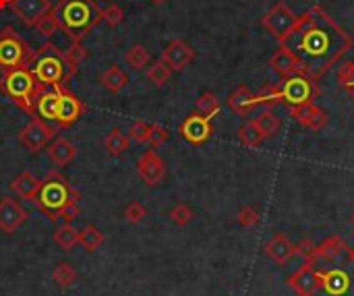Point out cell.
I'll list each match as a JSON object with an SVG mask.
<instances>
[{"label": "cell", "mask_w": 354, "mask_h": 296, "mask_svg": "<svg viewBox=\"0 0 354 296\" xmlns=\"http://www.w3.org/2000/svg\"><path fill=\"white\" fill-rule=\"evenodd\" d=\"M353 44V35L344 31L322 4H313L305 10L280 41V46L297 58L301 71L315 81L326 75Z\"/></svg>", "instance_id": "6da1fadb"}, {"label": "cell", "mask_w": 354, "mask_h": 296, "mask_svg": "<svg viewBox=\"0 0 354 296\" xmlns=\"http://www.w3.org/2000/svg\"><path fill=\"white\" fill-rule=\"evenodd\" d=\"M54 10L58 29L73 41H81L102 21V8L95 0H58Z\"/></svg>", "instance_id": "7a4b0ae2"}, {"label": "cell", "mask_w": 354, "mask_h": 296, "mask_svg": "<svg viewBox=\"0 0 354 296\" xmlns=\"http://www.w3.org/2000/svg\"><path fill=\"white\" fill-rule=\"evenodd\" d=\"M29 71L37 79L39 85L44 87H54V85H68V81L75 77L62 56V50L50 41L41 44L31 58Z\"/></svg>", "instance_id": "3957f363"}, {"label": "cell", "mask_w": 354, "mask_h": 296, "mask_svg": "<svg viewBox=\"0 0 354 296\" xmlns=\"http://www.w3.org/2000/svg\"><path fill=\"white\" fill-rule=\"evenodd\" d=\"M79 199H81V193L77 189H73L60 172L52 170L44 176L33 201L48 216V220L54 222V218L58 216L60 210H64L73 203H79Z\"/></svg>", "instance_id": "277c9868"}, {"label": "cell", "mask_w": 354, "mask_h": 296, "mask_svg": "<svg viewBox=\"0 0 354 296\" xmlns=\"http://www.w3.org/2000/svg\"><path fill=\"white\" fill-rule=\"evenodd\" d=\"M44 89H46V87L37 83V79L33 77V73L29 71V66H21V68L2 73V77H0V91H2L15 106H19L23 112H27L29 116H33L35 98H37Z\"/></svg>", "instance_id": "5b68a950"}, {"label": "cell", "mask_w": 354, "mask_h": 296, "mask_svg": "<svg viewBox=\"0 0 354 296\" xmlns=\"http://www.w3.org/2000/svg\"><path fill=\"white\" fill-rule=\"evenodd\" d=\"M33 50L17 33L15 27L6 25L0 29V73H8L21 66H29Z\"/></svg>", "instance_id": "8992f818"}, {"label": "cell", "mask_w": 354, "mask_h": 296, "mask_svg": "<svg viewBox=\"0 0 354 296\" xmlns=\"http://www.w3.org/2000/svg\"><path fill=\"white\" fill-rule=\"evenodd\" d=\"M280 91H282V104H288V108L315 102L319 95V87H317L315 79H311L303 73L284 77L280 81Z\"/></svg>", "instance_id": "52a82bcc"}, {"label": "cell", "mask_w": 354, "mask_h": 296, "mask_svg": "<svg viewBox=\"0 0 354 296\" xmlns=\"http://www.w3.org/2000/svg\"><path fill=\"white\" fill-rule=\"evenodd\" d=\"M54 135H56V129L50 122H46L37 116H31V120L19 133V141L23 143V147L27 151L39 154L41 149H46L50 145Z\"/></svg>", "instance_id": "ba28073f"}, {"label": "cell", "mask_w": 354, "mask_h": 296, "mask_svg": "<svg viewBox=\"0 0 354 296\" xmlns=\"http://www.w3.org/2000/svg\"><path fill=\"white\" fill-rule=\"evenodd\" d=\"M299 17L295 15V10L290 6H286L284 2L274 4L263 17H261V25L268 29V33L272 37L278 39V44L286 37V33L297 25Z\"/></svg>", "instance_id": "9c48e42d"}, {"label": "cell", "mask_w": 354, "mask_h": 296, "mask_svg": "<svg viewBox=\"0 0 354 296\" xmlns=\"http://www.w3.org/2000/svg\"><path fill=\"white\" fill-rule=\"evenodd\" d=\"M54 87L60 93L58 112H56V129H68L83 116L87 106L68 89V85H54Z\"/></svg>", "instance_id": "30bf717a"}, {"label": "cell", "mask_w": 354, "mask_h": 296, "mask_svg": "<svg viewBox=\"0 0 354 296\" xmlns=\"http://www.w3.org/2000/svg\"><path fill=\"white\" fill-rule=\"evenodd\" d=\"M137 174L147 187H158L166 178V164L156 149H145L137 158Z\"/></svg>", "instance_id": "8fae6325"}, {"label": "cell", "mask_w": 354, "mask_h": 296, "mask_svg": "<svg viewBox=\"0 0 354 296\" xmlns=\"http://www.w3.org/2000/svg\"><path fill=\"white\" fill-rule=\"evenodd\" d=\"M178 133L185 141L193 143V145H203L212 139V133H214V127H212V120L201 116L199 112H193L189 114L180 127H178Z\"/></svg>", "instance_id": "7c38bea8"}, {"label": "cell", "mask_w": 354, "mask_h": 296, "mask_svg": "<svg viewBox=\"0 0 354 296\" xmlns=\"http://www.w3.org/2000/svg\"><path fill=\"white\" fill-rule=\"evenodd\" d=\"M29 214L27 210L10 197H2L0 199V230L4 234H12L17 232V228H21L27 222Z\"/></svg>", "instance_id": "4fadbf2b"}, {"label": "cell", "mask_w": 354, "mask_h": 296, "mask_svg": "<svg viewBox=\"0 0 354 296\" xmlns=\"http://www.w3.org/2000/svg\"><path fill=\"white\" fill-rule=\"evenodd\" d=\"M195 58V50L185 41V39H172L164 50H162V60L174 71H183L187 68Z\"/></svg>", "instance_id": "5bb4252c"}, {"label": "cell", "mask_w": 354, "mask_h": 296, "mask_svg": "<svg viewBox=\"0 0 354 296\" xmlns=\"http://www.w3.org/2000/svg\"><path fill=\"white\" fill-rule=\"evenodd\" d=\"M288 286L299 296H315L319 290V276L317 270L311 263H303L290 278H288Z\"/></svg>", "instance_id": "9a60e30c"}, {"label": "cell", "mask_w": 354, "mask_h": 296, "mask_svg": "<svg viewBox=\"0 0 354 296\" xmlns=\"http://www.w3.org/2000/svg\"><path fill=\"white\" fill-rule=\"evenodd\" d=\"M10 8L23 21V25L35 27V23L52 8V4L50 0H12Z\"/></svg>", "instance_id": "2e32d148"}, {"label": "cell", "mask_w": 354, "mask_h": 296, "mask_svg": "<svg viewBox=\"0 0 354 296\" xmlns=\"http://www.w3.org/2000/svg\"><path fill=\"white\" fill-rule=\"evenodd\" d=\"M319 276V290L328 296H346L351 293V276L344 270H324L317 272Z\"/></svg>", "instance_id": "e0dca14e"}, {"label": "cell", "mask_w": 354, "mask_h": 296, "mask_svg": "<svg viewBox=\"0 0 354 296\" xmlns=\"http://www.w3.org/2000/svg\"><path fill=\"white\" fill-rule=\"evenodd\" d=\"M58 100L60 93L56 87H46L33 104V116L46 120V122H56V112H58Z\"/></svg>", "instance_id": "ac0fdd59"}, {"label": "cell", "mask_w": 354, "mask_h": 296, "mask_svg": "<svg viewBox=\"0 0 354 296\" xmlns=\"http://www.w3.org/2000/svg\"><path fill=\"white\" fill-rule=\"evenodd\" d=\"M46 154H48V160L58 166V168H64L68 166L75 156H77V145L73 141H68L66 137H56L50 141V145L46 147Z\"/></svg>", "instance_id": "d6986e66"}, {"label": "cell", "mask_w": 354, "mask_h": 296, "mask_svg": "<svg viewBox=\"0 0 354 296\" xmlns=\"http://www.w3.org/2000/svg\"><path fill=\"white\" fill-rule=\"evenodd\" d=\"M266 255H268L274 263L286 266L297 253H295V245L288 241V237L282 234V232H278V234H274V237L268 241V245H266Z\"/></svg>", "instance_id": "ffe728a7"}, {"label": "cell", "mask_w": 354, "mask_h": 296, "mask_svg": "<svg viewBox=\"0 0 354 296\" xmlns=\"http://www.w3.org/2000/svg\"><path fill=\"white\" fill-rule=\"evenodd\" d=\"M39 185L41 181L37 176H33L31 172L23 170L21 174H17L12 181H10V191L19 197V199H25V201H33L37 191H39Z\"/></svg>", "instance_id": "44dd1931"}, {"label": "cell", "mask_w": 354, "mask_h": 296, "mask_svg": "<svg viewBox=\"0 0 354 296\" xmlns=\"http://www.w3.org/2000/svg\"><path fill=\"white\" fill-rule=\"evenodd\" d=\"M226 104H228V108H230L234 114H239V116H249V114L253 112V108L257 106V104H255V93H253L249 87H245V85L236 87V89L228 95Z\"/></svg>", "instance_id": "7402d4cb"}, {"label": "cell", "mask_w": 354, "mask_h": 296, "mask_svg": "<svg viewBox=\"0 0 354 296\" xmlns=\"http://www.w3.org/2000/svg\"><path fill=\"white\" fill-rule=\"evenodd\" d=\"M270 66L284 79V77H290V75H301L303 71H301V66H299V62H297V58L286 50V48H278V52L272 56V60H270ZM305 75V73H303Z\"/></svg>", "instance_id": "603a6c76"}, {"label": "cell", "mask_w": 354, "mask_h": 296, "mask_svg": "<svg viewBox=\"0 0 354 296\" xmlns=\"http://www.w3.org/2000/svg\"><path fill=\"white\" fill-rule=\"evenodd\" d=\"M348 251V245L342 237H328L324 243L317 245V257L324 261H336Z\"/></svg>", "instance_id": "cb8c5ba5"}, {"label": "cell", "mask_w": 354, "mask_h": 296, "mask_svg": "<svg viewBox=\"0 0 354 296\" xmlns=\"http://www.w3.org/2000/svg\"><path fill=\"white\" fill-rule=\"evenodd\" d=\"M100 83H102L110 93H118V91H122V89L129 85V75H127L120 66L112 64L110 68H106V71L100 75Z\"/></svg>", "instance_id": "d4e9b609"}, {"label": "cell", "mask_w": 354, "mask_h": 296, "mask_svg": "<svg viewBox=\"0 0 354 296\" xmlns=\"http://www.w3.org/2000/svg\"><path fill=\"white\" fill-rule=\"evenodd\" d=\"M104 241H106L104 232L97 226H93V224H87L83 230H79V245L85 251H89V253H93L95 249H100L104 245Z\"/></svg>", "instance_id": "484cf974"}, {"label": "cell", "mask_w": 354, "mask_h": 296, "mask_svg": "<svg viewBox=\"0 0 354 296\" xmlns=\"http://www.w3.org/2000/svg\"><path fill=\"white\" fill-rule=\"evenodd\" d=\"M253 122L257 124V129L261 131V135H263L266 139L276 137V135H278V131L282 129V120H280L272 110H266V112L257 114V118H255Z\"/></svg>", "instance_id": "4316f807"}, {"label": "cell", "mask_w": 354, "mask_h": 296, "mask_svg": "<svg viewBox=\"0 0 354 296\" xmlns=\"http://www.w3.org/2000/svg\"><path fill=\"white\" fill-rule=\"evenodd\" d=\"M54 243L58 249L62 251H73L79 245V230L73 224H62L56 232H54Z\"/></svg>", "instance_id": "83f0119b"}, {"label": "cell", "mask_w": 354, "mask_h": 296, "mask_svg": "<svg viewBox=\"0 0 354 296\" xmlns=\"http://www.w3.org/2000/svg\"><path fill=\"white\" fill-rule=\"evenodd\" d=\"M124 62H127L133 71H141V68H145V66L151 62V54H149V50H147L145 46L133 44V46L127 50V54H124Z\"/></svg>", "instance_id": "f1b7e54d"}, {"label": "cell", "mask_w": 354, "mask_h": 296, "mask_svg": "<svg viewBox=\"0 0 354 296\" xmlns=\"http://www.w3.org/2000/svg\"><path fill=\"white\" fill-rule=\"evenodd\" d=\"M104 145H106V149H108V154L110 156H122L127 149H129V145H131V139H129V135H124L118 127L116 129H112L110 133H108V137L104 139Z\"/></svg>", "instance_id": "f546056e"}, {"label": "cell", "mask_w": 354, "mask_h": 296, "mask_svg": "<svg viewBox=\"0 0 354 296\" xmlns=\"http://www.w3.org/2000/svg\"><path fill=\"white\" fill-rule=\"evenodd\" d=\"M62 56H64V62H66L68 71L75 75L77 68H79V64L89 56V50H87V46H83L81 41H73L66 50H62Z\"/></svg>", "instance_id": "4dcf8cb0"}, {"label": "cell", "mask_w": 354, "mask_h": 296, "mask_svg": "<svg viewBox=\"0 0 354 296\" xmlns=\"http://www.w3.org/2000/svg\"><path fill=\"white\" fill-rule=\"evenodd\" d=\"M145 77H147V81H149L151 85H156V87H164V85L170 81V77H172V68H170L162 58H160V60H156V62H151V64H149V68H147Z\"/></svg>", "instance_id": "1f68e13d"}, {"label": "cell", "mask_w": 354, "mask_h": 296, "mask_svg": "<svg viewBox=\"0 0 354 296\" xmlns=\"http://www.w3.org/2000/svg\"><path fill=\"white\" fill-rule=\"evenodd\" d=\"M52 280L58 288H71L75 282H77V270L66 263V261H60L54 270H52Z\"/></svg>", "instance_id": "d6a6232c"}, {"label": "cell", "mask_w": 354, "mask_h": 296, "mask_svg": "<svg viewBox=\"0 0 354 296\" xmlns=\"http://www.w3.org/2000/svg\"><path fill=\"white\" fill-rule=\"evenodd\" d=\"M195 106H197V112L201 114V116H205V118H214V116H218L220 114V100H218V95L216 93H212V91H205V93H201L199 98H197V102H195Z\"/></svg>", "instance_id": "836d02e7"}, {"label": "cell", "mask_w": 354, "mask_h": 296, "mask_svg": "<svg viewBox=\"0 0 354 296\" xmlns=\"http://www.w3.org/2000/svg\"><path fill=\"white\" fill-rule=\"evenodd\" d=\"M255 104H257V106H263V108H268V110H272V108H276L278 104H282L280 85H276V83L266 85V87L255 95Z\"/></svg>", "instance_id": "e575fe53"}, {"label": "cell", "mask_w": 354, "mask_h": 296, "mask_svg": "<svg viewBox=\"0 0 354 296\" xmlns=\"http://www.w3.org/2000/svg\"><path fill=\"white\" fill-rule=\"evenodd\" d=\"M239 141L245 145V147H259L263 141H266V137L261 135V131L257 129V124L253 122V120H249L247 124H243L241 129H239Z\"/></svg>", "instance_id": "d590c367"}, {"label": "cell", "mask_w": 354, "mask_h": 296, "mask_svg": "<svg viewBox=\"0 0 354 296\" xmlns=\"http://www.w3.org/2000/svg\"><path fill=\"white\" fill-rule=\"evenodd\" d=\"M336 79H338V85L346 89V93L354 100V60H346L338 66Z\"/></svg>", "instance_id": "8d00e7d4"}, {"label": "cell", "mask_w": 354, "mask_h": 296, "mask_svg": "<svg viewBox=\"0 0 354 296\" xmlns=\"http://www.w3.org/2000/svg\"><path fill=\"white\" fill-rule=\"evenodd\" d=\"M35 31H37L41 37H52L56 31H60V29H58V21H56V10H54V6L35 23Z\"/></svg>", "instance_id": "74e56055"}, {"label": "cell", "mask_w": 354, "mask_h": 296, "mask_svg": "<svg viewBox=\"0 0 354 296\" xmlns=\"http://www.w3.org/2000/svg\"><path fill=\"white\" fill-rule=\"evenodd\" d=\"M170 222L176 224V226H187L193 218H195V212L187 205V203H176L172 210H170Z\"/></svg>", "instance_id": "f35d334b"}, {"label": "cell", "mask_w": 354, "mask_h": 296, "mask_svg": "<svg viewBox=\"0 0 354 296\" xmlns=\"http://www.w3.org/2000/svg\"><path fill=\"white\" fill-rule=\"evenodd\" d=\"M295 253L301 255V257L305 259V263L315 266V263L319 261V257H317V245H315L311 239H303L299 245H295Z\"/></svg>", "instance_id": "ab89813d"}, {"label": "cell", "mask_w": 354, "mask_h": 296, "mask_svg": "<svg viewBox=\"0 0 354 296\" xmlns=\"http://www.w3.org/2000/svg\"><path fill=\"white\" fill-rule=\"evenodd\" d=\"M122 216H124V220H127L129 224H139V222H143V220H145L147 210H145V205H143V203H139V201H131V203L124 207Z\"/></svg>", "instance_id": "60d3db41"}, {"label": "cell", "mask_w": 354, "mask_h": 296, "mask_svg": "<svg viewBox=\"0 0 354 296\" xmlns=\"http://www.w3.org/2000/svg\"><path fill=\"white\" fill-rule=\"evenodd\" d=\"M315 102H309V104H299V106H290L288 110H290V116L299 122V124H303V127H307V122H309V118H311V114H313V110H315Z\"/></svg>", "instance_id": "b9f144b4"}, {"label": "cell", "mask_w": 354, "mask_h": 296, "mask_svg": "<svg viewBox=\"0 0 354 296\" xmlns=\"http://www.w3.org/2000/svg\"><path fill=\"white\" fill-rule=\"evenodd\" d=\"M147 137H149V122H145V120L131 122V127H129V139L131 141H135V143H147Z\"/></svg>", "instance_id": "7bdbcfd3"}, {"label": "cell", "mask_w": 354, "mask_h": 296, "mask_svg": "<svg viewBox=\"0 0 354 296\" xmlns=\"http://www.w3.org/2000/svg\"><path fill=\"white\" fill-rule=\"evenodd\" d=\"M102 21L110 27H116L124 21V10L116 4H108L106 8H102Z\"/></svg>", "instance_id": "ee69618b"}, {"label": "cell", "mask_w": 354, "mask_h": 296, "mask_svg": "<svg viewBox=\"0 0 354 296\" xmlns=\"http://www.w3.org/2000/svg\"><path fill=\"white\" fill-rule=\"evenodd\" d=\"M166 141H168V131H166L162 124L151 122V124H149V137H147V143H149L151 147H160V145H164Z\"/></svg>", "instance_id": "f6af8a7d"}, {"label": "cell", "mask_w": 354, "mask_h": 296, "mask_svg": "<svg viewBox=\"0 0 354 296\" xmlns=\"http://www.w3.org/2000/svg\"><path fill=\"white\" fill-rule=\"evenodd\" d=\"M239 224L245 226V228H253L259 224V212L251 205H245L241 212H239Z\"/></svg>", "instance_id": "bcb514c9"}, {"label": "cell", "mask_w": 354, "mask_h": 296, "mask_svg": "<svg viewBox=\"0 0 354 296\" xmlns=\"http://www.w3.org/2000/svg\"><path fill=\"white\" fill-rule=\"evenodd\" d=\"M79 214H81V207H79V203H73V205H68V207H64V210H60L58 212V216L54 218V222H62V224H73L77 218H79Z\"/></svg>", "instance_id": "7dc6e473"}, {"label": "cell", "mask_w": 354, "mask_h": 296, "mask_svg": "<svg viewBox=\"0 0 354 296\" xmlns=\"http://www.w3.org/2000/svg\"><path fill=\"white\" fill-rule=\"evenodd\" d=\"M326 124H328V114H326L319 106H315V110H313V114H311V118H309V122H307V127H305V129L322 131Z\"/></svg>", "instance_id": "c3c4849f"}, {"label": "cell", "mask_w": 354, "mask_h": 296, "mask_svg": "<svg viewBox=\"0 0 354 296\" xmlns=\"http://www.w3.org/2000/svg\"><path fill=\"white\" fill-rule=\"evenodd\" d=\"M346 255H348V261L354 266V247H348V251H346Z\"/></svg>", "instance_id": "681fc988"}, {"label": "cell", "mask_w": 354, "mask_h": 296, "mask_svg": "<svg viewBox=\"0 0 354 296\" xmlns=\"http://www.w3.org/2000/svg\"><path fill=\"white\" fill-rule=\"evenodd\" d=\"M10 2H12V0H0V10H4L6 6H10Z\"/></svg>", "instance_id": "f907efd6"}, {"label": "cell", "mask_w": 354, "mask_h": 296, "mask_svg": "<svg viewBox=\"0 0 354 296\" xmlns=\"http://www.w3.org/2000/svg\"><path fill=\"white\" fill-rule=\"evenodd\" d=\"M149 2H153V4H164V2H168V0H149Z\"/></svg>", "instance_id": "816d5d0a"}, {"label": "cell", "mask_w": 354, "mask_h": 296, "mask_svg": "<svg viewBox=\"0 0 354 296\" xmlns=\"http://www.w3.org/2000/svg\"><path fill=\"white\" fill-rule=\"evenodd\" d=\"M351 222H353V226H354V212H353V216H351Z\"/></svg>", "instance_id": "f5cc1de1"}]
</instances>
